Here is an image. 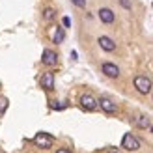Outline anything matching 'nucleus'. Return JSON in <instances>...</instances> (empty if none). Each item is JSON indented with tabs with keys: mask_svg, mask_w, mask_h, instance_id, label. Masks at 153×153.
<instances>
[{
	"mask_svg": "<svg viewBox=\"0 0 153 153\" xmlns=\"http://www.w3.org/2000/svg\"><path fill=\"white\" fill-rule=\"evenodd\" d=\"M133 84H134L136 91L142 94V95H148L149 91L153 90V82H151L149 76H146V75H136L134 80H133Z\"/></svg>",
	"mask_w": 153,
	"mask_h": 153,
	"instance_id": "1",
	"label": "nucleus"
},
{
	"mask_svg": "<svg viewBox=\"0 0 153 153\" xmlns=\"http://www.w3.org/2000/svg\"><path fill=\"white\" fill-rule=\"evenodd\" d=\"M121 148L127 151H138L140 149V140L136 138L133 133H125L123 138H121Z\"/></svg>",
	"mask_w": 153,
	"mask_h": 153,
	"instance_id": "2",
	"label": "nucleus"
},
{
	"mask_svg": "<svg viewBox=\"0 0 153 153\" xmlns=\"http://www.w3.org/2000/svg\"><path fill=\"white\" fill-rule=\"evenodd\" d=\"M32 142L41 149H49V148H52V144H54V138H52L49 133H37Z\"/></svg>",
	"mask_w": 153,
	"mask_h": 153,
	"instance_id": "3",
	"label": "nucleus"
},
{
	"mask_svg": "<svg viewBox=\"0 0 153 153\" xmlns=\"http://www.w3.org/2000/svg\"><path fill=\"white\" fill-rule=\"evenodd\" d=\"M79 103H80L82 108H84V110H88V112H91V110H95V108H97V99L91 95V94H82L80 99H79Z\"/></svg>",
	"mask_w": 153,
	"mask_h": 153,
	"instance_id": "4",
	"label": "nucleus"
},
{
	"mask_svg": "<svg viewBox=\"0 0 153 153\" xmlns=\"http://www.w3.org/2000/svg\"><path fill=\"white\" fill-rule=\"evenodd\" d=\"M97 106H101V110L106 112V114H116V112H118V105L114 103L112 99H108V97L97 99Z\"/></svg>",
	"mask_w": 153,
	"mask_h": 153,
	"instance_id": "5",
	"label": "nucleus"
},
{
	"mask_svg": "<svg viewBox=\"0 0 153 153\" xmlns=\"http://www.w3.org/2000/svg\"><path fill=\"white\" fill-rule=\"evenodd\" d=\"M41 62H43V65H49V67H52V65H56L58 64V54L52 49H45L43 51V54H41Z\"/></svg>",
	"mask_w": 153,
	"mask_h": 153,
	"instance_id": "6",
	"label": "nucleus"
},
{
	"mask_svg": "<svg viewBox=\"0 0 153 153\" xmlns=\"http://www.w3.org/2000/svg\"><path fill=\"white\" fill-rule=\"evenodd\" d=\"M97 17L101 22H105V25H112V22L116 21V15H114V11L110 7H101V10L97 11Z\"/></svg>",
	"mask_w": 153,
	"mask_h": 153,
	"instance_id": "7",
	"label": "nucleus"
},
{
	"mask_svg": "<svg viewBox=\"0 0 153 153\" xmlns=\"http://www.w3.org/2000/svg\"><path fill=\"white\" fill-rule=\"evenodd\" d=\"M101 71L108 76V79H118V76H120V67L116 64H112V62H105L101 65Z\"/></svg>",
	"mask_w": 153,
	"mask_h": 153,
	"instance_id": "8",
	"label": "nucleus"
},
{
	"mask_svg": "<svg viewBox=\"0 0 153 153\" xmlns=\"http://www.w3.org/2000/svg\"><path fill=\"white\" fill-rule=\"evenodd\" d=\"M39 84H41V88H43V90L51 91L52 88H54V73H52V71L43 73V75H41V80H39Z\"/></svg>",
	"mask_w": 153,
	"mask_h": 153,
	"instance_id": "9",
	"label": "nucleus"
},
{
	"mask_svg": "<svg viewBox=\"0 0 153 153\" xmlns=\"http://www.w3.org/2000/svg\"><path fill=\"white\" fill-rule=\"evenodd\" d=\"M97 43H99V47H101L103 51H106V52H114V51H116V43H114V39L108 37V36H101L97 39Z\"/></svg>",
	"mask_w": 153,
	"mask_h": 153,
	"instance_id": "10",
	"label": "nucleus"
},
{
	"mask_svg": "<svg viewBox=\"0 0 153 153\" xmlns=\"http://www.w3.org/2000/svg\"><path fill=\"white\" fill-rule=\"evenodd\" d=\"M134 125L138 127V129H149V125H151V120L146 116V114H138V116H134Z\"/></svg>",
	"mask_w": 153,
	"mask_h": 153,
	"instance_id": "11",
	"label": "nucleus"
},
{
	"mask_svg": "<svg viewBox=\"0 0 153 153\" xmlns=\"http://www.w3.org/2000/svg\"><path fill=\"white\" fill-rule=\"evenodd\" d=\"M64 39H65V32H64V28H62V26H56L54 30H52V43L60 45Z\"/></svg>",
	"mask_w": 153,
	"mask_h": 153,
	"instance_id": "12",
	"label": "nucleus"
},
{
	"mask_svg": "<svg viewBox=\"0 0 153 153\" xmlns=\"http://www.w3.org/2000/svg\"><path fill=\"white\" fill-rule=\"evenodd\" d=\"M54 17H56V11L52 10V7H45V10H43V21L45 22H51Z\"/></svg>",
	"mask_w": 153,
	"mask_h": 153,
	"instance_id": "13",
	"label": "nucleus"
},
{
	"mask_svg": "<svg viewBox=\"0 0 153 153\" xmlns=\"http://www.w3.org/2000/svg\"><path fill=\"white\" fill-rule=\"evenodd\" d=\"M7 105H10L7 97H0V116H4V112L7 110Z\"/></svg>",
	"mask_w": 153,
	"mask_h": 153,
	"instance_id": "14",
	"label": "nucleus"
},
{
	"mask_svg": "<svg viewBox=\"0 0 153 153\" xmlns=\"http://www.w3.org/2000/svg\"><path fill=\"white\" fill-rule=\"evenodd\" d=\"M120 6L125 7V10H131V7H133V2H131V0H120Z\"/></svg>",
	"mask_w": 153,
	"mask_h": 153,
	"instance_id": "15",
	"label": "nucleus"
},
{
	"mask_svg": "<svg viewBox=\"0 0 153 153\" xmlns=\"http://www.w3.org/2000/svg\"><path fill=\"white\" fill-rule=\"evenodd\" d=\"M71 4L82 10V7H86V0H71Z\"/></svg>",
	"mask_w": 153,
	"mask_h": 153,
	"instance_id": "16",
	"label": "nucleus"
},
{
	"mask_svg": "<svg viewBox=\"0 0 153 153\" xmlns=\"http://www.w3.org/2000/svg\"><path fill=\"white\" fill-rule=\"evenodd\" d=\"M62 25H64L65 28H69V26H71V19H69V17H64V19H62Z\"/></svg>",
	"mask_w": 153,
	"mask_h": 153,
	"instance_id": "17",
	"label": "nucleus"
},
{
	"mask_svg": "<svg viewBox=\"0 0 153 153\" xmlns=\"http://www.w3.org/2000/svg\"><path fill=\"white\" fill-rule=\"evenodd\" d=\"M56 153H71V151H69V149H65V148H62V149H58Z\"/></svg>",
	"mask_w": 153,
	"mask_h": 153,
	"instance_id": "18",
	"label": "nucleus"
},
{
	"mask_svg": "<svg viewBox=\"0 0 153 153\" xmlns=\"http://www.w3.org/2000/svg\"><path fill=\"white\" fill-rule=\"evenodd\" d=\"M105 153H120V151H118V149H106Z\"/></svg>",
	"mask_w": 153,
	"mask_h": 153,
	"instance_id": "19",
	"label": "nucleus"
},
{
	"mask_svg": "<svg viewBox=\"0 0 153 153\" xmlns=\"http://www.w3.org/2000/svg\"><path fill=\"white\" fill-rule=\"evenodd\" d=\"M149 129H151V133H153V123H151V125H149Z\"/></svg>",
	"mask_w": 153,
	"mask_h": 153,
	"instance_id": "20",
	"label": "nucleus"
}]
</instances>
